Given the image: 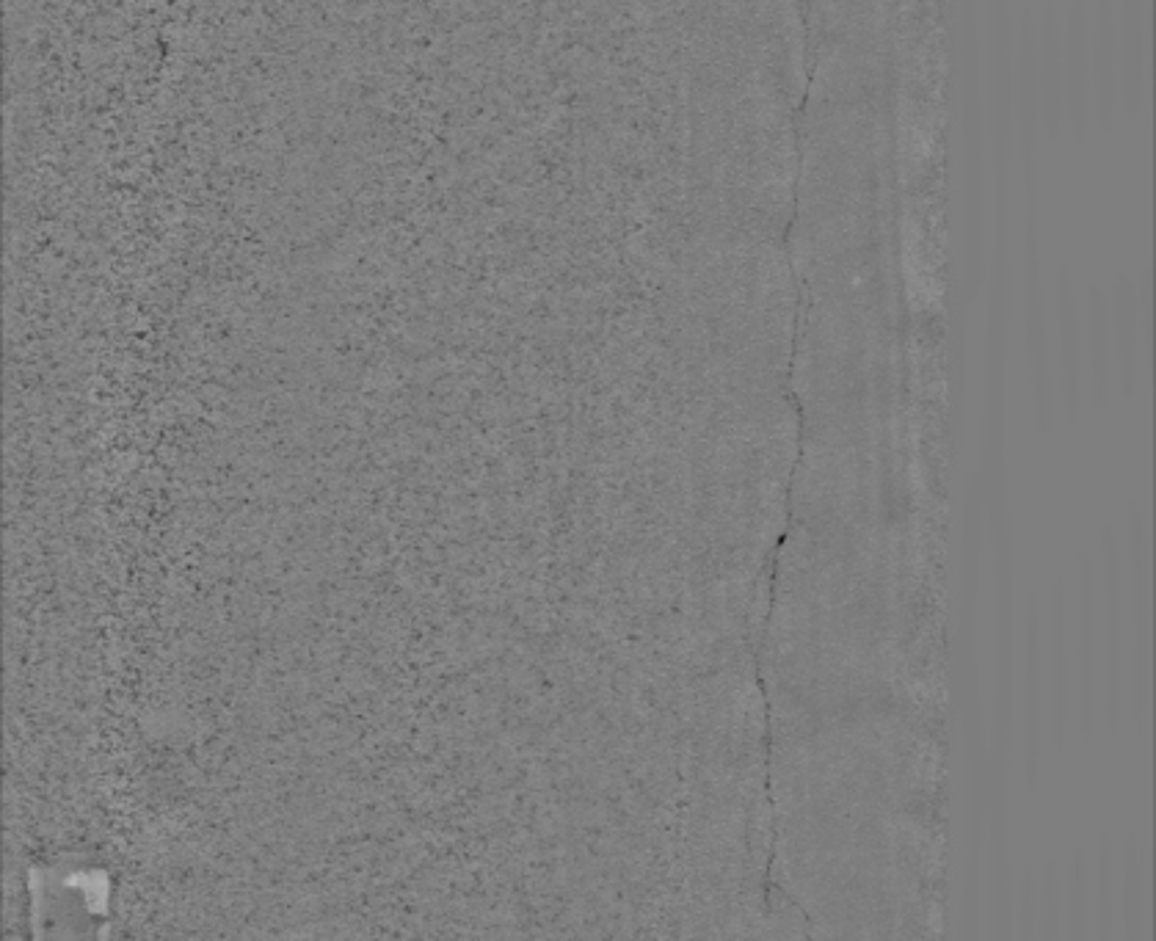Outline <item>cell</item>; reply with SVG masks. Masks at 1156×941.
<instances>
[{
    "instance_id": "6da1fadb",
    "label": "cell",
    "mask_w": 1156,
    "mask_h": 941,
    "mask_svg": "<svg viewBox=\"0 0 1156 941\" xmlns=\"http://www.w3.org/2000/svg\"><path fill=\"white\" fill-rule=\"evenodd\" d=\"M1093 594L1088 563H1082V732H1090L1093 718Z\"/></svg>"
},
{
    "instance_id": "7a4b0ae2",
    "label": "cell",
    "mask_w": 1156,
    "mask_h": 941,
    "mask_svg": "<svg viewBox=\"0 0 1156 941\" xmlns=\"http://www.w3.org/2000/svg\"><path fill=\"white\" fill-rule=\"evenodd\" d=\"M1065 732V641H1063V591L1057 580L1054 591V737L1063 746Z\"/></svg>"
},
{
    "instance_id": "3957f363",
    "label": "cell",
    "mask_w": 1156,
    "mask_h": 941,
    "mask_svg": "<svg viewBox=\"0 0 1156 941\" xmlns=\"http://www.w3.org/2000/svg\"><path fill=\"white\" fill-rule=\"evenodd\" d=\"M1143 884V875H1140V856H1137V845L1129 842V856H1126V933L1129 939H1137V925H1140V892Z\"/></svg>"
},
{
    "instance_id": "277c9868",
    "label": "cell",
    "mask_w": 1156,
    "mask_h": 941,
    "mask_svg": "<svg viewBox=\"0 0 1156 941\" xmlns=\"http://www.w3.org/2000/svg\"><path fill=\"white\" fill-rule=\"evenodd\" d=\"M1032 635H1030V751H1027V765H1030V781H1035L1038 768V643H1035V613H1032Z\"/></svg>"
},
{
    "instance_id": "5b68a950",
    "label": "cell",
    "mask_w": 1156,
    "mask_h": 941,
    "mask_svg": "<svg viewBox=\"0 0 1156 941\" xmlns=\"http://www.w3.org/2000/svg\"><path fill=\"white\" fill-rule=\"evenodd\" d=\"M1112 861H1110V848H1107V842H1104V850H1101V897H1099V922H1101V939H1107L1110 936V917H1112Z\"/></svg>"
},
{
    "instance_id": "8992f818",
    "label": "cell",
    "mask_w": 1156,
    "mask_h": 941,
    "mask_svg": "<svg viewBox=\"0 0 1156 941\" xmlns=\"http://www.w3.org/2000/svg\"><path fill=\"white\" fill-rule=\"evenodd\" d=\"M1046 903H1049V930H1046V936H1049V939H1054V936H1057V897H1054V878H1049Z\"/></svg>"
}]
</instances>
